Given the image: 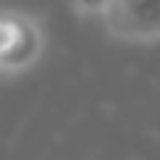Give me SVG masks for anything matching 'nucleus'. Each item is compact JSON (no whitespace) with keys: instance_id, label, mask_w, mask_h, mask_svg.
Wrapping results in <instances>:
<instances>
[{"instance_id":"nucleus-1","label":"nucleus","mask_w":160,"mask_h":160,"mask_svg":"<svg viewBox=\"0 0 160 160\" xmlns=\"http://www.w3.org/2000/svg\"><path fill=\"white\" fill-rule=\"evenodd\" d=\"M46 32L38 16L24 11H0V75L13 78L43 59Z\"/></svg>"},{"instance_id":"nucleus-2","label":"nucleus","mask_w":160,"mask_h":160,"mask_svg":"<svg viewBox=\"0 0 160 160\" xmlns=\"http://www.w3.org/2000/svg\"><path fill=\"white\" fill-rule=\"evenodd\" d=\"M107 38L128 46H155L160 40V0H109L102 16Z\"/></svg>"},{"instance_id":"nucleus-3","label":"nucleus","mask_w":160,"mask_h":160,"mask_svg":"<svg viewBox=\"0 0 160 160\" xmlns=\"http://www.w3.org/2000/svg\"><path fill=\"white\" fill-rule=\"evenodd\" d=\"M69 8L80 19H99L102 22V16L109 8V0H69Z\"/></svg>"}]
</instances>
